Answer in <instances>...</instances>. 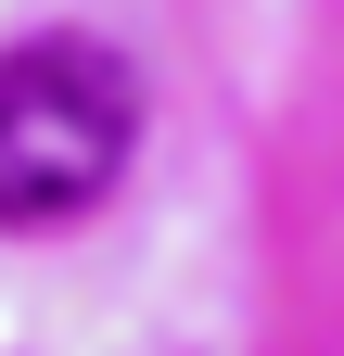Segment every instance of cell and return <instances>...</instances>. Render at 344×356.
I'll list each match as a JSON object with an SVG mask.
<instances>
[{
	"label": "cell",
	"instance_id": "6da1fadb",
	"mask_svg": "<svg viewBox=\"0 0 344 356\" xmlns=\"http://www.w3.org/2000/svg\"><path fill=\"white\" fill-rule=\"evenodd\" d=\"M127 153H141V76L127 51L102 38H26V51H0V229H64V216H90Z\"/></svg>",
	"mask_w": 344,
	"mask_h": 356
}]
</instances>
